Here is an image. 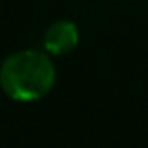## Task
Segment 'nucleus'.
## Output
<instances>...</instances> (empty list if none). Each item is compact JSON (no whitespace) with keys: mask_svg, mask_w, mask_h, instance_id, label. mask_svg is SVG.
<instances>
[{"mask_svg":"<svg viewBox=\"0 0 148 148\" xmlns=\"http://www.w3.org/2000/svg\"><path fill=\"white\" fill-rule=\"evenodd\" d=\"M55 83V66L38 50H21L9 55L0 66V86L16 102L43 98Z\"/></svg>","mask_w":148,"mask_h":148,"instance_id":"1","label":"nucleus"},{"mask_svg":"<svg viewBox=\"0 0 148 148\" xmlns=\"http://www.w3.org/2000/svg\"><path fill=\"white\" fill-rule=\"evenodd\" d=\"M79 41V31L77 26L71 21H57L53 23L43 36V47L48 53L53 55H64L76 48Z\"/></svg>","mask_w":148,"mask_h":148,"instance_id":"2","label":"nucleus"}]
</instances>
